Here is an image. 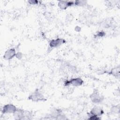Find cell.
Segmentation results:
<instances>
[{
    "label": "cell",
    "mask_w": 120,
    "mask_h": 120,
    "mask_svg": "<svg viewBox=\"0 0 120 120\" xmlns=\"http://www.w3.org/2000/svg\"><path fill=\"white\" fill-rule=\"evenodd\" d=\"M90 97L91 101L94 103H101L103 100V98L98 90H94Z\"/></svg>",
    "instance_id": "cell-5"
},
{
    "label": "cell",
    "mask_w": 120,
    "mask_h": 120,
    "mask_svg": "<svg viewBox=\"0 0 120 120\" xmlns=\"http://www.w3.org/2000/svg\"><path fill=\"white\" fill-rule=\"evenodd\" d=\"M22 54L21 52H18L16 53V55H15V57H16L17 59H21L22 57Z\"/></svg>",
    "instance_id": "cell-13"
},
{
    "label": "cell",
    "mask_w": 120,
    "mask_h": 120,
    "mask_svg": "<svg viewBox=\"0 0 120 120\" xmlns=\"http://www.w3.org/2000/svg\"><path fill=\"white\" fill-rule=\"evenodd\" d=\"M66 40L62 38H57L56 39H53L50 41L49 45L50 48L52 49L57 48L65 43Z\"/></svg>",
    "instance_id": "cell-3"
},
{
    "label": "cell",
    "mask_w": 120,
    "mask_h": 120,
    "mask_svg": "<svg viewBox=\"0 0 120 120\" xmlns=\"http://www.w3.org/2000/svg\"><path fill=\"white\" fill-rule=\"evenodd\" d=\"M104 113V111L102 108L99 106H94L89 112V115L96 116L98 117L101 116Z\"/></svg>",
    "instance_id": "cell-8"
},
{
    "label": "cell",
    "mask_w": 120,
    "mask_h": 120,
    "mask_svg": "<svg viewBox=\"0 0 120 120\" xmlns=\"http://www.w3.org/2000/svg\"><path fill=\"white\" fill-rule=\"evenodd\" d=\"M83 81L80 77L71 78L69 80H67L64 82V85L66 86L71 85L73 86H80L82 85Z\"/></svg>",
    "instance_id": "cell-2"
},
{
    "label": "cell",
    "mask_w": 120,
    "mask_h": 120,
    "mask_svg": "<svg viewBox=\"0 0 120 120\" xmlns=\"http://www.w3.org/2000/svg\"><path fill=\"white\" fill-rule=\"evenodd\" d=\"M29 100L33 102L45 101L46 100L45 97L39 91L38 89L36 90L34 92L31 93L28 97Z\"/></svg>",
    "instance_id": "cell-1"
},
{
    "label": "cell",
    "mask_w": 120,
    "mask_h": 120,
    "mask_svg": "<svg viewBox=\"0 0 120 120\" xmlns=\"http://www.w3.org/2000/svg\"><path fill=\"white\" fill-rule=\"evenodd\" d=\"M16 52L15 49L14 48L8 49L3 55V58L6 60H10L15 57Z\"/></svg>",
    "instance_id": "cell-6"
},
{
    "label": "cell",
    "mask_w": 120,
    "mask_h": 120,
    "mask_svg": "<svg viewBox=\"0 0 120 120\" xmlns=\"http://www.w3.org/2000/svg\"><path fill=\"white\" fill-rule=\"evenodd\" d=\"M75 5L74 1L60 0L58 3V6L59 8L62 10H65L68 7Z\"/></svg>",
    "instance_id": "cell-7"
},
{
    "label": "cell",
    "mask_w": 120,
    "mask_h": 120,
    "mask_svg": "<svg viewBox=\"0 0 120 120\" xmlns=\"http://www.w3.org/2000/svg\"><path fill=\"white\" fill-rule=\"evenodd\" d=\"M38 1L37 0H29L28 1V2L30 4H32V5H36V4H38Z\"/></svg>",
    "instance_id": "cell-14"
},
{
    "label": "cell",
    "mask_w": 120,
    "mask_h": 120,
    "mask_svg": "<svg viewBox=\"0 0 120 120\" xmlns=\"http://www.w3.org/2000/svg\"><path fill=\"white\" fill-rule=\"evenodd\" d=\"M17 108L13 104H9L4 105L1 110V112L3 114L14 113L17 110Z\"/></svg>",
    "instance_id": "cell-4"
},
{
    "label": "cell",
    "mask_w": 120,
    "mask_h": 120,
    "mask_svg": "<svg viewBox=\"0 0 120 120\" xmlns=\"http://www.w3.org/2000/svg\"><path fill=\"white\" fill-rule=\"evenodd\" d=\"M87 2L84 0H76L74 1L75 5L79 6H83L86 4Z\"/></svg>",
    "instance_id": "cell-11"
},
{
    "label": "cell",
    "mask_w": 120,
    "mask_h": 120,
    "mask_svg": "<svg viewBox=\"0 0 120 120\" xmlns=\"http://www.w3.org/2000/svg\"><path fill=\"white\" fill-rule=\"evenodd\" d=\"M105 35V32H104L103 31H98V32L95 35L94 37H95V38H102L103 37H104Z\"/></svg>",
    "instance_id": "cell-12"
},
{
    "label": "cell",
    "mask_w": 120,
    "mask_h": 120,
    "mask_svg": "<svg viewBox=\"0 0 120 120\" xmlns=\"http://www.w3.org/2000/svg\"><path fill=\"white\" fill-rule=\"evenodd\" d=\"M24 112V110L17 108L15 112L13 113L15 119L16 120H23Z\"/></svg>",
    "instance_id": "cell-9"
},
{
    "label": "cell",
    "mask_w": 120,
    "mask_h": 120,
    "mask_svg": "<svg viewBox=\"0 0 120 120\" xmlns=\"http://www.w3.org/2000/svg\"><path fill=\"white\" fill-rule=\"evenodd\" d=\"M120 68L119 66L113 68H112L110 72H108L109 75H111L112 76H114L116 77H118L120 76Z\"/></svg>",
    "instance_id": "cell-10"
}]
</instances>
